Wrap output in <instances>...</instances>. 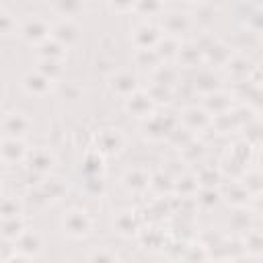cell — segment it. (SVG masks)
<instances>
[{
	"instance_id": "f546056e",
	"label": "cell",
	"mask_w": 263,
	"mask_h": 263,
	"mask_svg": "<svg viewBox=\"0 0 263 263\" xmlns=\"http://www.w3.org/2000/svg\"><path fill=\"white\" fill-rule=\"evenodd\" d=\"M181 43H183V39L173 37V35H164V33H162V37H160L158 43L154 45V51L158 53V58H160L164 64H171V62H175Z\"/></svg>"
},
{
	"instance_id": "9c48e42d",
	"label": "cell",
	"mask_w": 263,
	"mask_h": 263,
	"mask_svg": "<svg viewBox=\"0 0 263 263\" xmlns=\"http://www.w3.org/2000/svg\"><path fill=\"white\" fill-rule=\"evenodd\" d=\"M95 148L103 156H117L125 148V134L119 127H101L95 134Z\"/></svg>"
},
{
	"instance_id": "d590c367",
	"label": "cell",
	"mask_w": 263,
	"mask_h": 263,
	"mask_svg": "<svg viewBox=\"0 0 263 263\" xmlns=\"http://www.w3.org/2000/svg\"><path fill=\"white\" fill-rule=\"evenodd\" d=\"M82 193L90 199H99L105 195L107 185H105V177L103 175H82Z\"/></svg>"
},
{
	"instance_id": "ab89813d",
	"label": "cell",
	"mask_w": 263,
	"mask_h": 263,
	"mask_svg": "<svg viewBox=\"0 0 263 263\" xmlns=\"http://www.w3.org/2000/svg\"><path fill=\"white\" fill-rule=\"evenodd\" d=\"M144 90L148 92V97L154 101L156 107L168 105V103L173 101V97H175V88H171V86H166V84H160V82H152V80H150L148 88H144Z\"/></svg>"
},
{
	"instance_id": "4fadbf2b",
	"label": "cell",
	"mask_w": 263,
	"mask_h": 263,
	"mask_svg": "<svg viewBox=\"0 0 263 263\" xmlns=\"http://www.w3.org/2000/svg\"><path fill=\"white\" fill-rule=\"evenodd\" d=\"M109 90L119 97V99H127L129 95H134L140 88V78L136 72L132 70H113L109 74Z\"/></svg>"
},
{
	"instance_id": "680465c9",
	"label": "cell",
	"mask_w": 263,
	"mask_h": 263,
	"mask_svg": "<svg viewBox=\"0 0 263 263\" xmlns=\"http://www.w3.org/2000/svg\"><path fill=\"white\" fill-rule=\"evenodd\" d=\"M181 2H185V4H199V2H203V0H181Z\"/></svg>"
},
{
	"instance_id": "f6af8a7d",
	"label": "cell",
	"mask_w": 263,
	"mask_h": 263,
	"mask_svg": "<svg viewBox=\"0 0 263 263\" xmlns=\"http://www.w3.org/2000/svg\"><path fill=\"white\" fill-rule=\"evenodd\" d=\"M240 183L245 185V189L251 193V197H259L261 195V189H263V177L257 168H247L242 175H240Z\"/></svg>"
},
{
	"instance_id": "f907efd6",
	"label": "cell",
	"mask_w": 263,
	"mask_h": 263,
	"mask_svg": "<svg viewBox=\"0 0 263 263\" xmlns=\"http://www.w3.org/2000/svg\"><path fill=\"white\" fill-rule=\"evenodd\" d=\"M245 27H247V33H253V35H259V33H261V27H263L261 8H255V6H251V14L247 16V21H245Z\"/></svg>"
},
{
	"instance_id": "6da1fadb",
	"label": "cell",
	"mask_w": 263,
	"mask_h": 263,
	"mask_svg": "<svg viewBox=\"0 0 263 263\" xmlns=\"http://www.w3.org/2000/svg\"><path fill=\"white\" fill-rule=\"evenodd\" d=\"M193 41L197 43V47L203 53V64L214 70H222L234 53V47L230 43H226L224 39H218L214 35H199Z\"/></svg>"
},
{
	"instance_id": "11a10c76",
	"label": "cell",
	"mask_w": 263,
	"mask_h": 263,
	"mask_svg": "<svg viewBox=\"0 0 263 263\" xmlns=\"http://www.w3.org/2000/svg\"><path fill=\"white\" fill-rule=\"evenodd\" d=\"M14 255V242L10 245V240H4L0 242V261H10Z\"/></svg>"
},
{
	"instance_id": "ac0fdd59",
	"label": "cell",
	"mask_w": 263,
	"mask_h": 263,
	"mask_svg": "<svg viewBox=\"0 0 263 263\" xmlns=\"http://www.w3.org/2000/svg\"><path fill=\"white\" fill-rule=\"evenodd\" d=\"M257 66L253 64V60L249 58V55H245V53H232V58L228 60V64L222 68L224 70V74L232 80V84H236V82H245V80H249V76L253 74V70H255Z\"/></svg>"
},
{
	"instance_id": "2e32d148",
	"label": "cell",
	"mask_w": 263,
	"mask_h": 263,
	"mask_svg": "<svg viewBox=\"0 0 263 263\" xmlns=\"http://www.w3.org/2000/svg\"><path fill=\"white\" fill-rule=\"evenodd\" d=\"M160 37H162V31H160L158 25H154L150 21H142L132 29L129 39H132L136 49H152L158 43Z\"/></svg>"
},
{
	"instance_id": "ffe728a7",
	"label": "cell",
	"mask_w": 263,
	"mask_h": 263,
	"mask_svg": "<svg viewBox=\"0 0 263 263\" xmlns=\"http://www.w3.org/2000/svg\"><path fill=\"white\" fill-rule=\"evenodd\" d=\"M234 95V99H240L245 107L253 109L255 113L261 111V82H253V80H245V82H236L234 90H230Z\"/></svg>"
},
{
	"instance_id": "cb8c5ba5",
	"label": "cell",
	"mask_w": 263,
	"mask_h": 263,
	"mask_svg": "<svg viewBox=\"0 0 263 263\" xmlns=\"http://www.w3.org/2000/svg\"><path fill=\"white\" fill-rule=\"evenodd\" d=\"M121 185L134 193V195H142L148 191L150 185V173L144 166H129L123 175H121Z\"/></svg>"
},
{
	"instance_id": "6f0895ef",
	"label": "cell",
	"mask_w": 263,
	"mask_h": 263,
	"mask_svg": "<svg viewBox=\"0 0 263 263\" xmlns=\"http://www.w3.org/2000/svg\"><path fill=\"white\" fill-rule=\"evenodd\" d=\"M249 6H255V8H261V0H247Z\"/></svg>"
},
{
	"instance_id": "5b68a950",
	"label": "cell",
	"mask_w": 263,
	"mask_h": 263,
	"mask_svg": "<svg viewBox=\"0 0 263 263\" xmlns=\"http://www.w3.org/2000/svg\"><path fill=\"white\" fill-rule=\"evenodd\" d=\"M55 162H58V158H55L53 150L47 148V146L29 148V150H27V156H25V160H23L25 171L35 173V175H39V177L49 175V173L53 171Z\"/></svg>"
},
{
	"instance_id": "c3c4849f",
	"label": "cell",
	"mask_w": 263,
	"mask_h": 263,
	"mask_svg": "<svg viewBox=\"0 0 263 263\" xmlns=\"http://www.w3.org/2000/svg\"><path fill=\"white\" fill-rule=\"evenodd\" d=\"M16 33H18V23H16V18H14L8 10L0 8V37H12V35H16Z\"/></svg>"
},
{
	"instance_id": "7dc6e473",
	"label": "cell",
	"mask_w": 263,
	"mask_h": 263,
	"mask_svg": "<svg viewBox=\"0 0 263 263\" xmlns=\"http://www.w3.org/2000/svg\"><path fill=\"white\" fill-rule=\"evenodd\" d=\"M25 210L23 201L16 197H0V218H10V216H21Z\"/></svg>"
},
{
	"instance_id": "30bf717a",
	"label": "cell",
	"mask_w": 263,
	"mask_h": 263,
	"mask_svg": "<svg viewBox=\"0 0 263 263\" xmlns=\"http://www.w3.org/2000/svg\"><path fill=\"white\" fill-rule=\"evenodd\" d=\"M14 249H16L18 255H23L25 261H31V259H37V257L43 255V251H45V240H43V236H41L39 230L27 226V228L21 232V236L14 240Z\"/></svg>"
},
{
	"instance_id": "d6a6232c",
	"label": "cell",
	"mask_w": 263,
	"mask_h": 263,
	"mask_svg": "<svg viewBox=\"0 0 263 263\" xmlns=\"http://www.w3.org/2000/svg\"><path fill=\"white\" fill-rule=\"evenodd\" d=\"M148 191H152L156 197H173V177L166 171H156L150 175Z\"/></svg>"
},
{
	"instance_id": "83f0119b",
	"label": "cell",
	"mask_w": 263,
	"mask_h": 263,
	"mask_svg": "<svg viewBox=\"0 0 263 263\" xmlns=\"http://www.w3.org/2000/svg\"><path fill=\"white\" fill-rule=\"evenodd\" d=\"M35 51H37V58L39 60H58V62H64L68 58V47L62 45L60 41H55L53 37H47L45 41L37 43L35 45Z\"/></svg>"
},
{
	"instance_id": "94428289",
	"label": "cell",
	"mask_w": 263,
	"mask_h": 263,
	"mask_svg": "<svg viewBox=\"0 0 263 263\" xmlns=\"http://www.w3.org/2000/svg\"><path fill=\"white\" fill-rule=\"evenodd\" d=\"M0 138H2V136H0Z\"/></svg>"
},
{
	"instance_id": "816d5d0a",
	"label": "cell",
	"mask_w": 263,
	"mask_h": 263,
	"mask_svg": "<svg viewBox=\"0 0 263 263\" xmlns=\"http://www.w3.org/2000/svg\"><path fill=\"white\" fill-rule=\"evenodd\" d=\"M88 261H117L119 255L111 249V247H95L88 255H86Z\"/></svg>"
},
{
	"instance_id": "277c9868",
	"label": "cell",
	"mask_w": 263,
	"mask_h": 263,
	"mask_svg": "<svg viewBox=\"0 0 263 263\" xmlns=\"http://www.w3.org/2000/svg\"><path fill=\"white\" fill-rule=\"evenodd\" d=\"M18 35L25 43L37 45L51 37V23L39 14H29L23 23H18Z\"/></svg>"
},
{
	"instance_id": "e0dca14e",
	"label": "cell",
	"mask_w": 263,
	"mask_h": 263,
	"mask_svg": "<svg viewBox=\"0 0 263 263\" xmlns=\"http://www.w3.org/2000/svg\"><path fill=\"white\" fill-rule=\"evenodd\" d=\"M51 37L55 41H60L62 45H66L68 49H72L74 45L80 43L82 31H80V27L74 18H60L51 25Z\"/></svg>"
},
{
	"instance_id": "3957f363",
	"label": "cell",
	"mask_w": 263,
	"mask_h": 263,
	"mask_svg": "<svg viewBox=\"0 0 263 263\" xmlns=\"http://www.w3.org/2000/svg\"><path fill=\"white\" fill-rule=\"evenodd\" d=\"M60 228L68 238L82 240L92 232V218L82 208H70L64 212V216L60 220Z\"/></svg>"
},
{
	"instance_id": "ba28073f",
	"label": "cell",
	"mask_w": 263,
	"mask_h": 263,
	"mask_svg": "<svg viewBox=\"0 0 263 263\" xmlns=\"http://www.w3.org/2000/svg\"><path fill=\"white\" fill-rule=\"evenodd\" d=\"M158 18H160V25H158L160 31L164 35H173L179 39H183L193 27V18L185 10H168V12H162Z\"/></svg>"
},
{
	"instance_id": "bcb514c9",
	"label": "cell",
	"mask_w": 263,
	"mask_h": 263,
	"mask_svg": "<svg viewBox=\"0 0 263 263\" xmlns=\"http://www.w3.org/2000/svg\"><path fill=\"white\" fill-rule=\"evenodd\" d=\"M43 76H47L49 80L53 82H60L62 76H64V62H58V60H39L37 62V68Z\"/></svg>"
},
{
	"instance_id": "52a82bcc",
	"label": "cell",
	"mask_w": 263,
	"mask_h": 263,
	"mask_svg": "<svg viewBox=\"0 0 263 263\" xmlns=\"http://www.w3.org/2000/svg\"><path fill=\"white\" fill-rule=\"evenodd\" d=\"M68 193V185L58 179V177H49V179H41L39 185H35L31 189V197H35L37 203L41 205H49V203H55L60 199H64Z\"/></svg>"
},
{
	"instance_id": "9a60e30c",
	"label": "cell",
	"mask_w": 263,
	"mask_h": 263,
	"mask_svg": "<svg viewBox=\"0 0 263 263\" xmlns=\"http://www.w3.org/2000/svg\"><path fill=\"white\" fill-rule=\"evenodd\" d=\"M220 197L222 201H226L232 208H247L249 201L253 199L251 193L245 189V185L240 183V179H224L220 183Z\"/></svg>"
},
{
	"instance_id": "db71d44e",
	"label": "cell",
	"mask_w": 263,
	"mask_h": 263,
	"mask_svg": "<svg viewBox=\"0 0 263 263\" xmlns=\"http://www.w3.org/2000/svg\"><path fill=\"white\" fill-rule=\"evenodd\" d=\"M107 4H109V8H111L113 12H117V14H127V12L134 10L136 0H107Z\"/></svg>"
},
{
	"instance_id": "f5cc1de1",
	"label": "cell",
	"mask_w": 263,
	"mask_h": 263,
	"mask_svg": "<svg viewBox=\"0 0 263 263\" xmlns=\"http://www.w3.org/2000/svg\"><path fill=\"white\" fill-rule=\"evenodd\" d=\"M140 236H142V242L144 245H148L150 249H158V247H164V234L160 232V230H156V228H152V230H146V232H138Z\"/></svg>"
},
{
	"instance_id": "681fc988",
	"label": "cell",
	"mask_w": 263,
	"mask_h": 263,
	"mask_svg": "<svg viewBox=\"0 0 263 263\" xmlns=\"http://www.w3.org/2000/svg\"><path fill=\"white\" fill-rule=\"evenodd\" d=\"M236 212L232 214V228L238 230V232H245L247 228L253 226V220H251V212L245 210V208H234Z\"/></svg>"
},
{
	"instance_id": "7c38bea8",
	"label": "cell",
	"mask_w": 263,
	"mask_h": 263,
	"mask_svg": "<svg viewBox=\"0 0 263 263\" xmlns=\"http://www.w3.org/2000/svg\"><path fill=\"white\" fill-rule=\"evenodd\" d=\"M21 88L29 95V97H37V99H45L49 95H53L55 90V82L49 80L47 76H43L39 70H29L21 76Z\"/></svg>"
},
{
	"instance_id": "ee69618b",
	"label": "cell",
	"mask_w": 263,
	"mask_h": 263,
	"mask_svg": "<svg viewBox=\"0 0 263 263\" xmlns=\"http://www.w3.org/2000/svg\"><path fill=\"white\" fill-rule=\"evenodd\" d=\"M195 138V134L191 132V129H187L185 125H181V123H177V127L166 136V144L171 146V148H175V150H181V148H185L191 140Z\"/></svg>"
},
{
	"instance_id": "4dcf8cb0",
	"label": "cell",
	"mask_w": 263,
	"mask_h": 263,
	"mask_svg": "<svg viewBox=\"0 0 263 263\" xmlns=\"http://www.w3.org/2000/svg\"><path fill=\"white\" fill-rule=\"evenodd\" d=\"M49 4L60 18H74L86 8V0H49Z\"/></svg>"
},
{
	"instance_id": "9f6ffc18",
	"label": "cell",
	"mask_w": 263,
	"mask_h": 263,
	"mask_svg": "<svg viewBox=\"0 0 263 263\" xmlns=\"http://www.w3.org/2000/svg\"><path fill=\"white\" fill-rule=\"evenodd\" d=\"M4 99H6V86H4L2 82H0V103H2Z\"/></svg>"
},
{
	"instance_id": "8fae6325",
	"label": "cell",
	"mask_w": 263,
	"mask_h": 263,
	"mask_svg": "<svg viewBox=\"0 0 263 263\" xmlns=\"http://www.w3.org/2000/svg\"><path fill=\"white\" fill-rule=\"evenodd\" d=\"M189 84L191 88L197 92V95H210L218 88H222V76L218 74V70L210 68V66H199L195 70H191V78H189Z\"/></svg>"
},
{
	"instance_id": "91938a15",
	"label": "cell",
	"mask_w": 263,
	"mask_h": 263,
	"mask_svg": "<svg viewBox=\"0 0 263 263\" xmlns=\"http://www.w3.org/2000/svg\"><path fill=\"white\" fill-rule=\"evenodd\" d=\"M4 168H6V164H4V162H2V160H0V175H2V173H4Z\"/></svg>"
},
{
	"instance_id": "8992f818",
	"label": "cell",
	"mask_w": 263,
	"mask_h": 263,
	"mask_svg": "<svg viewBox=\"0 0 263 263\" xmlns=\"http://www.w3.org/2000/svg\"><path fill=\"white\" fill-rule=\"evenodd\" d=\"M31 132H33V119L23 111H8L0 119V136L2 138L25 140Z\"/></svg>"
},
{
	"instance_id": "d4e9b609",
	"label": "cell",
	"mask_w": 263,
	"mask_h": 263,
	"mask_svg": "<svg viewBox=\"0 0 263 263\" xmlns=\"http://www.w3.org/2000/svg\"><path fill=\"white\" fill-rule=\"evenodd\" d=\"M113 230L121 236V238H132V236H138V232L142 230V224H140V218L136 212H117V216L113 218Z\"/></svg>"
},
{
	"instance_id": "4316f807",
	"label": "cell",
	"mask_w": 263,
	"mask_h": 263,
	"mask_svg": "<svg viewBox=\"0 0 263 263\" xmlns=\"http://www.w3.org/2000/svg\"><path fill=\"white\" fill-rule=\"evenodd\" d=\"M240 234H242L240 236V247H242L245 257L259 259L263 255V234H261V230L257 226H251Z\"/></svg>"
},
{
	"instance_id": "f35d334b",
	"label": "cell",
	"mask_w": 263,
	"mask_h": 263,
	"mask_svg": "<svg viewBox=\"0 0 263 263\" xmlns=\"http://www.w3.org/2000/svg\"><path fill=\"white\" fill-rule=\"evenodd\" d=\"M195 177H197L199 187H220V183L224 181L220 168L214 166V164H201V166L197 168Z\"/></svg>"
},
{
	"instance_id": "7402d4cb",
	"label": "cell",
	"mask_w": 263,
	"mask_h": 263,
	"mask_svg": "<svg viewBox=\"0 0 263 263\" xmlns=\"http://www.w3.org/2000/svg\"><path fill=\"white\" fill-rule=\"evenodd\" d=\"M173 64L179 70H195V68L203 66V53L195 41H183Z\"/></svg>"
},
{
	"instance_id": "74e56055",
	"label": "cell",
	"mask_w": 263,
	"mask_h": 263,
	"mask_svg": "<svg viewBox=\"0 0 263 263\" xmlns=\"http://www.w3.org/2000/svg\"><path fill=\"white\" fill-rule=\"evenodd\" d=\"M238 132H242V142L247 146H251L253 150H257L261 146V119H259V115L249 119Z\"/></svg>"
},
{
	"instance_id": "1f68e13d",
	"label": "cell",
	"mask_w": 263,
	"mask_h": 263,
	"mask_svg": "<svg viewBox=\"0 0 263 263\" xmlns=\"http://www.w3.org/2000/svg\"><path fill=\"white\" fill-rule=\"evenodd\" d=\"M205 152H208V146H205V142H203V140H199L197 136H195V138H193L185 148H181V150H179L183 164H201V160H203Z\"/></svg>"
},
{
	"instance_id": "8d00e7d4",
	"label": "cell",
	"mask_w": 263,
	"mask_h": 263,
	"mask_svg": "<svg viewBox=\"0 0 263 263\" xmlns=\"http://www.w3.org/2000/svg\"><path fill=\"white\" fill-rule=\"evenodd\" d=\"M134 64L138 70L142 72H152L154 68H158L162 64V60L158 58V53L152 49H136L134 51Z\"/></svg>"
},
{
	"instance_id": "44dd1931",
	"label": "cell",
	"mask_w": 263,
	"mask_h": 263,
	"mask_svg": "<svg viewBox=\"0 0 263 263\" xmlns=\"http://www.w3.org/2000/svg\"><path fill=\"white\" fill-rule=\"evenodd\" d=\"M27 144L21 138H0V160L6 166L23 164L27 156Z\"/></svg>"
},
{
	"instance_id": "7a4b0ae2",
	"label": "cell",
	"mask_w": 263,
	"mask_h": 263,
	"mask_svg": "<svg viewBox=\"0 0 263 263\" xmlns=\"http://www.w3.org/2000/svg\"><path fill=\"white\" fill-rule=\"evenodd\" d=\"M179 123V115L173 113V111H164L160 113L158 109L146 117L144 121H140V127H142V136L150 142H164L166 136L177 127Z\"/></svg>"
},
{
	"instance_id": "f1b7e54d",
	"label": "cell",
	"mask_w": 263,
	"mask_h": 263,
	"mask_svg": "<svg viewBox=\"0 0 263 263\" xmlns=\"http://www.w3.org/2000/svg\"><path fill=\"white\" fill-rule=\"evenodd\" d=\"M150 80L175 88V86L181 82V70H179L173 62H171V64H164V62H162L158 68H154V70L150 72Z\"/></svg>"
},
{
	"instance_id": "603a6c76",
	"label": "cell",
	"mask_w": 263,
	"mask_h": 263,
	"mask_svg": "<svg viewBox=\"0 0 263 263\" xmlns=\"http://www.w3.org/2000/svg\"><path fill=\"white\" fill-rule=\"evenodd\" d=\"M201 107L214 117V115H220V113H226L234 107V95L230 90H224V88H218L210 95H203V101H201Z\"/></svg>"
},
{
	"instance_id": "b9f144b4",
	"label": "cell",
	"mask_w": 263,
	"mask_h": 263,
	"mask_svg": "<svg viewBox=\"0 0 263 263\" xmlns=\"http://www.w3.org/2000/svg\"><path fill=\"white\" fill-rule=\"evenodd\" d=\"M132 12L140 14L144 21H148V18L160 16L164 12V2L162 0H136Z\"/></svg>"
},
{
	"instance_id": "836d02e7",
	"label": "cell",
	"mask_w": 263,
	"mask_h": 263,
	"mask_svg": "<svg viewBox=\"0 0 263 263\" xmlns=\"http://www.w3.org/2000/svg\"><path fill=\"white\" fill-rule=\"evenodd\" d=\"M80 173L82 175H103L105 173V156L97 148L86 150L82 156V162H80Z\"/></svg>"
},
{
	"instance_id": "484cf974",
	"label": "cell",
	"mask_w": 263,
	"mask_h": 263,
	"mask_svg": "<svg viewBox=\"0 0 263 263\" xmlns=\"http://www.w3.org/2000/svg\"><path fill=\"white\" fill-rule=\"evenodd\" d=\"M197 189H199V183H197L195 173L183 171L173 179V197L177 199H193Z\"/></svg>"
},
{
	"instance_id": "5bb4252c",
	"label": "cell",
	"mask_w": 263,
	"mask_h": 263,
	"mask_svg": "<svg viewBox=\"0 0 263 263\" xmlns=\"http://www.w3.org/2000/svg\"><path fill=\"white\" fill-rule=\"evenodd\" d=\"M123 109L129 117L144 121L146 117H150L158 107L154 105V101L148 97V92L144 88H138L134 95H129L127 99H123Z\"/></svg>"
},
{
	"instance_id": "d6986e66",
	"label": "cell",
	"mask_w": 263,
	"mask_h": 263,
	"mask_svg": "<svg viewBox=\"0 0 263 263\" xmlns=\"http://www.w3.org/2000/svg\"><path fill=\"white\" fill-rule=\"evenodd\" d=\"M179 123L181 125H185L187 129H191L195 136L197 134H203V132H208L210 129V125H212V115L199 105H195V107H187L181 115H179Z\"/></svg>"
},
{
	"instance_id": "7bdbcfd3",
	"label": "cell",
	"mask_w": 263,
	"mask_h": 263,
	"mask_svg": "<svg viewBox=\"0 0 263 263\" xmlns=\"http://www.w3.org/2000/svg\"><path fill=\"white\" fill-rule=\"evenodd\" d=\"M53 92H58L66 103H78L82 99V95H84L82 86L76 84V82H72V80H60V82H55V90Z\"/></svg>"
},
{
	"instance_id": "e575fe53",
	"label": "cell",
	"mask_w": 263,
	"mask_h": 263,
	"mask_svg": "<svg viewBox=\"0 0 263 263\" xmlns=\"http://www.w3.org/2000/svg\"><path fill=\"white\" fill-rule=\"evenodd\" d=\"M25 228H27V222H25L23 214L21 216H10V218H0V236L4 240L14 242Z\"/></svg>"
},
{
	"instance_id": "60d3db41",
	"label": "cell",
	"mask_w": 263,
	"mask_h": 263,
	"mask_svg": "<svg viewBox=\"0 0 263 263\" xmlns=\"http://www.w3.org/2000/svg\"><path fill=\"white\" fill-rule=\"evenodd\" d=\"M193 201L201 210H212V208H216L222 201L220 189L218 187H199L197 193H195V197H193Z\"/></svg>"
}]
</instances>
